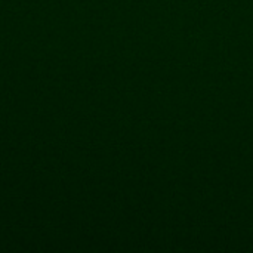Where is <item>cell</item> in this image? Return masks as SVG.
Listing matches in <instances>:
<instances>
[]
</instances>
